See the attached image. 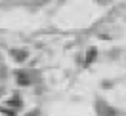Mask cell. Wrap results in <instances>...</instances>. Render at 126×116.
<instances>
[{
	"label": "cell",
	"mask_w": 126,
	"mask_h": 116,
	"mask_svg": "<svg viewBox=\"0 0 126 116\" xmlns=\"http://www.w3.org/2000/svg\"><path fill=\"white\" fill-rule=\"evenodd\" d=\"M4 74H6V70H4L2 67H0V76H4Z\"/></svg>",
	"instance_id": "ba28073f"
},
{
	"label": "cell",
	"mask_w": 126,
	"mask_h": 116,
	"mask_svg": "<svg viewBox=\"0 0 126 116\" xmlns=\"http://www.w3.org/2000/svg\"><path fill=\"white\" fill-rule=\"evenodd\" d=\"M25 116H38V110H32V112H29V114H25Z\"/></svg>",
	"instance_id": "52a82bcc"
},
{
	"label": "cell",
	"mask_w": 126,
	"mask_h": 116,
	"mask_svg": "<svg viewBox=\"0 0 126 116\" xmlns=\"http://www.w3.org/2000/svg\"><path fill=\"white\" fill-rule=\"evenodd\" d=\"M12 57H14L17 63H21L29 57V52H27V50H21V52H19V50H12Z\"/></svg>",
	"instance_id": "3957f363"
},
{
	"label": "cell",
	"mask_w": 126,
	"mask_h": 116,
	"mask_svg": "<svg viewBox=\"0 0 126 116\" xmlns=\"http://www.w3.org/2000/svg\"><path fill=\"white\" fill-rule=\"evenodd\" d=\"M0 91H2V90H0Z\"/></svg>",
	"instance_id": "9c48e42d"
},
{
	"label": "cell",
	"mask_w": 126,
	"mask_h": 116,
	"mask_svg": "<svg viewBox=\"0 0 126 116\" xmlns=\"http://www.w3.org/2000/svg\"><path fill=\"white\" fill-rule=\"evenodd\" d=\"M8 105H14V107H21V101H19V97H14V99L10 101Z\"/></svg>",
	"instance_id": "5b68a950"
},
{
	"label": "cell",
	"mask_w": 126,
	"mask_h": 116,
	"mask_svg": "<svg viewBox=\"0 0 126 116\" xmlns=\"http://www.w3.org/2000/svg\"><path fill=\"white\" fill-rule=\"evenodd\" d=\"M95 55H97V50L90 48V52L86 53V59H84V65H92V61L95 59Z\"/></svg>",
	"instance_id": "277c9868"
},
{
	"label": "cell",
	"mask_w": 126,
	"mask_h": 116,
	"mask_svg": "<svg viewBox=\"0 0 126 116\" xmlns=\"http://www.w3.org/2000/svg\"><path fill=\"white\" fill-rule=\"evenodd\" d=\"M0 112H4V114H8V116H16V112L10 110V108H0Z\"/></svg>",
	"instance_id": "8992f818"
},
{
	"label": "cell",
	"mask_w": 126,
	"mask_h": 116,
	"mask_svg": "<svg viewBox=\"0 0 126 116\" xmlns=\"http://www.w3.org/2000/svg\"><path fill=\"white\" fill-rule=\"evenodd\" d=\"M95 108H97V114L99 116H117V110L111 107V105H107L105 101H97Z\"/></svg>",
	"instance_id": "6da1fadb"
},
{
	"label": "cell",
	"mask_w": 126,
	"mask_h": 116,
	"mask_svg": "<svg viewBox=\"0 0 126 116\" xmlns=\"http://www.w3.org/2000/svg\"><path fill=\"white\" fill-rule=\"evenodd\" d=\"M17 84L19 86H29L31 84V74L25 72V70H19V72H17Z\"/></svg>",
	"instance_id": "7a4b0ae2"
}]
</instances>
